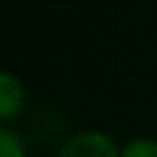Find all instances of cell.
Segmentation results:
<instances>
[{
    "label": "cell",
    "mask_w": 157,
    "mask_h": 157,
    "mask_svg": "<svg viewBox=\"0 0 157 157\" xmlns=\"http://www.w3.org/2000/svg\"><path fill=\"white\" fill-rule=\"evenodd\" d=\"M26 105V86L24 82L11 73L0 71V125L15 121Z\"/></svg>",
    "instance_id": "2"
},
{
    "label": "cell",
    "mask_w": 157,
    "mask_h": 157,
    "mask_svg": "<svg viewBox=\"0 0 157 157\" xmlns=\"http://www.w3.org/2000/svg\"><path fill=\"white\" fill-rule=\"evenodd\" d=\"M0 157H26V144L9 125H0Z\"/></svg>",
    "instance_id": "3"
},
{
    "label": "cell",
    "mask_w": 157,
    "mask_h": 157,
    "mask_svg": "<svg viewBox=\"0 0 157 157\" xmlns=\"http://www.w3.org/2000/svg\"><path fill=\"white\" fill-rule=\"evenodd\" d=\"M56 157H121V146L105 131L86 129L67 138Z\"/></svg>",
    "instance_id": "1"
},
{
    "label": "cell",
    "mask_w": 157,
    "mask_h": 157,
    "mask_svg": "<svg viewBox=\"0 0 157 157\" xmlns=\"http://www.w3.org/2000/svg\"><path fill=\"white\" fill-rule=\"evenodd\" d=\"M121 157H157V140L133 138L121 146Z\"/></svg>",
    "instance_id": "4"
}]
</instances>
